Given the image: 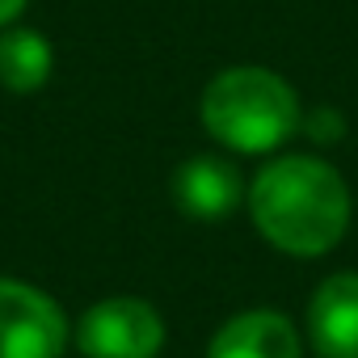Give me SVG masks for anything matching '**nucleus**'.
<instances>
[{
    "label": "nucleus",
    "mask_w": 358,
    "mask_h": 358,
    "mask_svg": "<svg viewBox=\"0 0 358 358\" xmlns=\"http://www.w3.org/2000/svg\"><path fill=\"white\" fill-rule=\"evenodd\" d=\"M249 215L274 249L320 257L350 228V190L333 164L316 156H282L257 173Z\"/></svg>",
    "instance_id": "1"
},
{
    "label": "nucleus",
    "mask_w": 358,
    "mask_h": 358,
    "mask_svg": "<svg viewBox=\"0 0 358 358\" xmlns=\"http://www.w3.org/2000/svg\"><path fill=\"white\" fill-rule=\"evenodd\" d=\"M299 122L295 89L270 68H228L203 93V127L232 152H274Z\"/></svg>",
    "instance_id": "2"
},
{
    "label": "nucleus",
    "mask_w": 358,
    "mask_h": 358,
    "mask_svg": "<svg viewBox=\"0 0 358 358\" xmlns=\"http://www.w3.org/2000/svg\"><path fill=\"white\" fill-rule=\"evenodd\" d=\"M76 345L89 358H156L164 345V320L148 299L114 295L80 316Z\"/></svg>",
    "instance_id": "3"
},
{
    "label": "nucleus",
    "mask_w": 358,
    "mask_h": 358,
    "mask_svg": "<svg viewBox=\"0 0 358 358\" xmlns=\"http://www.w3.org/2000/svg\"><path fill=\"white\" fill-rule=\"evenodd\" d=\"M68 320L55 299L17 278H0V358H59Z\"/></svg>",
    "instance_id": "4"
},
{
    "label": "nucleus",
    "mask_w": 358,
    "mask_h": 358,
    "mask_svg": "<svg viewBox=\"0 0 358 358\" xmlns=\"http://www.w3.org/2000/svg\"><path fill=\"white\" fill-rule=\"evenodd\" d=\"M308 333L320 358H358V274H333L312 291Z\"/></svg>",
    "instance_id": "5"
},
{
    "label": "nucleus",
    "mask_w": 358,
    "mask_h": 358,
    "mask_svg": "<svg viewBox=\"0 0 358 358\" xmlns=\"http://www.w3.org/2000/svg\"><path fill=\"white\" fill-rule=\"evenodd\" d=\"M241 173L215 156H194L173 173V203L190 220H224L241 207Z\"/></svg>",
    "instance_id": "6"
},
{
    "label": "nucleus",
    "mask_w": 358,
    "mask_h": 358,
    "mask_svg": "<svg viewBox=\"0 0 358 358\" xmlns=\"http://www.w3.org/2000/svg\"><path fill=\"white\" fill-rule=\"evenodd\" d=\"M207 358H299V337L287 316L270 308H253L232 316L211 337Z\"/></svg>",
    "instance_id": "7"
},
{
    "label": "nucleus",
    "mask_w": 358,
    "mask_h": 358,
    "mask_svg": "<svg viewBox=\"0 0 358 358\" xmlns=\"http://www.w3.org/2000/svg\"><path fill=\"white\" fill-rule=\"evenodd\" d=\"M51 43L38 30H5L0 34V85L13 93H34L51 76Z\"/></svg>",
    "instance_id": "8"
},
{
    "label": "nucleus",
    "mask_w": 358,
    "mask_h": 358,
    "mask_svg": "<svg viewBox=\"0 0 358 358\" xmlns=\"http://www.w3.org/2000/svg\"><path fill=\"white\" fill-rule=\"evenodd\" d=\"M22 9H26V0H0V26H9Z\"/></svg>",
    "instance_id": "9"
}]
</instances>
